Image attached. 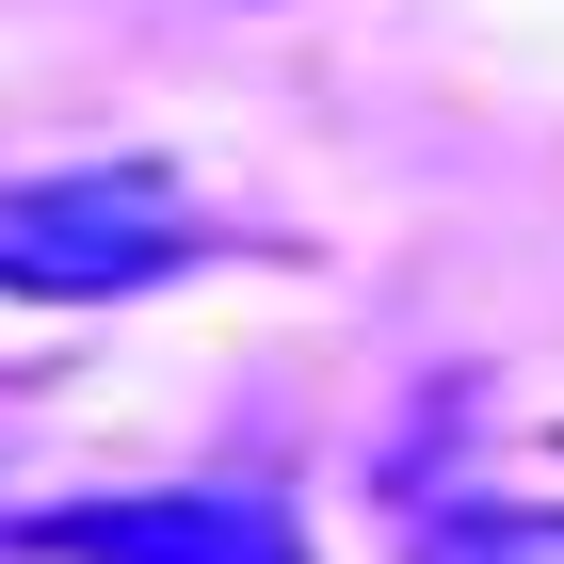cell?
Here are the masks:
<instances>
[{"label":"cell","instance_id":"3957f363","mask_svg":"<svg viewBox=\"0 0 564 564\" xmlns=\"http://www.w3.org/2000/svg\"><path fill=\"white\" fill-rule=\"evenodd\" d=\"M420 564H564V517H532V500H452V517L420 532Z\"/></svg>","mask_w":564,"mask_h":564},{"label":"cell","instance_id":"7a4b0ae2","mask_svg":"<svg viewBox=\"0 0 564 564\" xmlns=\"http://www.w3.org/2000/svg\"><path fill=\"white\" fill-rule=\"evenodd\" d=\"M17 549H48V564H323V549H306V517H291V500H259V484L48 500V517H17Z\"/></svg>","mask_w":564,"mask_h":564},{"label":"cell","instance_id":"6da1fadb","mask_svg":"<svg viewBox=\"0 0 564 564\" xmlns=\"http://www.w3.org/2000/svg\"><path fill=\"white\" fill-rule=\"evenodd\" d=\"M194 242H210V210H194L162 162L0 177V291H33V306H113V291H162Z\"/></svg>","mask_w":564,"mask_h":564}]
</instances>
